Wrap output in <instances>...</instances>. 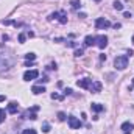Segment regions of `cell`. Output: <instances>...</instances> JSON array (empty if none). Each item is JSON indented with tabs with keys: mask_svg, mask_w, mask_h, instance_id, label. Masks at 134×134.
Returning a JSON list of instances; mask_svg holds the SVG:
<instances>
[{
	"mask_svg": "<svg viewBox=\"0 0 134 134\" xmlns=\"http://www.w3.org/2000/svg\"><path fill=\"white\" fill-rule=\"evenodd\" d=\"M114 66H115V69H119V70L126 69V67H128V56H126V55L117 56V58L114 59Z\"/></svg>",
	"mask_w": 134,
	"mask_h": 134,
	"instance_id": "cell-1",
	"label": "cell"
},
{
	"mask_svg": "<svg viewBox=\"0 0 134 134\" xmlns=\"http://www.w3.org/2000/svg\"><path fill=\"white\" fill-rule=\"evenodd\" d=\"M53 19H58L59 20V24H67V14L66 11H56V13H52L50 16H48V20H53Z\"/></svg>",
	"mask_w": 134,
	"mask_h": 134,
	"instance_id": "cell-2",
	"label": "cell"
},
{
	"mask_svg": "<svg viewBox=\"0 0 134 134\" xmlns=\"http://www.w3.org/2000/svg\"><path fill=\"white\" fill-rule=\"evenodd\" d=\"M37 111H39V106H33L31 109H27V111L24 112V119L36 120V119H37Z\"/></svg>",
	"mask_w": 134,
	"mask_h": 134,
	"instance_id": "cell-3",
	"label": "cell"
},
{
	"mask_svg": "<svg viewBox=\"0 0 134 134\" xmlns=\"http://www.w3.org/2000/svg\"><path fill=\"white\" fill-rule=\"evenodd\" d=\"M95 27H97V30H104V28H109L111 27V22L108 19H104V17H98L95 20Z\"/></svg>",
	"mask_w": 134,
	"mask_h": 134,
	"instance_id": "cell-4",
	"label": "cell"
},
{
	"mask_svg": "<svg viewBox=\"0 0 134 134\" xmlns=\"http://www.w3.org/2000/svg\"><path fill=\"white\" fill-rule=\"evenodd\" d=\"M67 122H69V126H70L72 130H78V128H81V122H80L75 115H69V117H67Z\"/></svg>",
	"mask_w": 134,
	"mask_h": 134,
	"instance_id": "cell-5",
	"label": "cell"
},
{
	"mask_svg": "<svg viewBox=\"0 0 134 134\" xmlns=\"http://www.w3.org/2000/svg\"><path fill=\"white\" fill-rule=\"evenodd\" d=\"M91 84H92V80H89V78H83V80L76 81V86L81 89H91Z\"/></svg>",
	"mask_w": 134,
	"mask_h": 134,
	"instance_id": "cell-6",
	"label": "cell"
},
{
	"mask_svg": "<svg viewBox=\"0 0 134 134\" xmlns=\"http://www.w3.org/2000/svg\"><path fill=\"white\" fill-rule=\"evenodd\" d=\"M37 76H39V72H37V70H27V72L24 73V80H25V81L36 80Z\"/></svg>",
	"mask_w": 134,
	"mask_h": 134,
	"instance_id": "cell-7",
	"label": "cell"
},
{
	"mask_svg": "<svg viewBox=\"0 0 134 134\" xmlns=\"http://www.w3.org/2000/svg\"><path fill=\"white\" fill-rule=\"evenodd\" d=\"M95 44H97V47H98V48H104V47L108 45V37H106L104 34L97 36V37H95Z\"/></svg>",
	"mask_w": 134,
	"mask_h": 134,
	"instance_id": "cell-8",
	"label": "cell"
},
{
	"mask_svg": "<svg viewBox=\"0 0 134 134\" xmlns=\"http://www.w3.org/2000/svg\"><path fill=\"white\" fill-rule=\"evenodd\" d=\"M133 130H134V125H133V123H130V122L122 123V131H125V133H131Z\"/></svg>",
	"mask_w": 134,
	"mask_h": 134,
	"instance_id": "cell-9",
	"label": "cell"
},
{
	"mask_svg": "<svg viewBox=\"0 0 134 134\" xmlns=\"http://www.w3.org/2000/svg\"><path fill=\"white\" fill-rule=\"evenodd\" d=\"M89 91H92V92H95V94L100 92L101 91V83L100 81H94V83L91 84V89H89Z\"/></svg>",
	"mask_w": 134,
	"mask_h": 134,
	"instance_id": "cell-10",
	"label": "cell"
},
{
	"mask_svg": "<svg viewBox=\"0 0 134 134\" xmlns=\"http://www.w3.org/2000/svg\"><path fill=\"white\" fill-rule=\"evenodd\" d=\"M94 44H95V36H86L84 37V45L86 47H91Z\"/></svg>",
	"mask_w": 134,
	"mask_h": 134,
	"instance_id": "cell-11",
	"label": "cell"
},
{
	"mask_svg": "<svg viewBox=\"0 0 134 134\" xmlns=\"http://www.w3.org/2000/svg\"><path fill=\"white\" fill-rule=\"evenodd\" d=\"M8 112H9V114H16V112H17V103H16V101H11V103L8 104Z\"/></svg>",
	"mask_w": 134,
	"mask_h": 134,
	"instance_id": "cell-12",
	"label": "cell"
},
{
	"mask_svg": "<svg viewBox=\"0 0 134 134\" xmlns=\"http://www.w3.org/2000/svg\"><path fill=\"white\" fill-rule=\"evenodd\" d=\"M31 92H33L34 95H39V94H42V92H45V87H42V86H33V89H31Z\"/></svg>",
	"mask_w": 134,
	"mask_h": 134,
	"instance_id": "cell-13",
	"label": "cell"
},
{
	"mask_svg": "<svg viewBox=\"0 0 134 134\" xmlns=\"http://www.w3.org/2000/svg\"><path fill=\"white\" fill-rule=\"evenodd\" d=\"M91 108H92V111H95V112H101V111L104 109V106H101L100 103H92Z\"/></svg>",
	"mask_w": 134,
	"mask_h": 134,
	"instance_id": "cell-14",
	"label": "cell"
},
{
	"mask_svg": "<svg viewBox=\"0 0 134 134\" xmlns=\"http://www.w3.org/2000/svg\"><path fill=\"white\" fill-rule=\"evenodd\" d=\"M114 8L117 9V11H123V5H122V2H114Z\"/></svg>",
	"mask_w": 134,
	"mask_h": 134,
	"instance_id": "cell-15",
	"label": "cell"
},
{
	"mask_svg": "<svg viewBox=\"0 0 134 134\" xmlns=\"http://www.w3.org/2000/svg\"><path fill=\"white\" fill-rule=\"evenodd\" d=\"M80 6H81V2H80V0H73V2H72V8H73V9H78Z\"/></svg>",
	"mask_w": 134,
	"mask_h": 134,
	"instance_id": "cell-16",
	"label": "cell"
},
{
	"mask_svg": "<svg viewBox=\"0 0 134 134\" xmlns=\"http://www.w3.org/2000/svg\"><path fill=\"white\" fill-rule=\"evenodd\" d=\"M5 119H6V112H5V109H0V123H3Z\"/></svg>",
	"mask_w": 134,
	"mask_h": 134,
	"instance_id": "cell-17",
	"label": "cell"
},
{
	"mask_svg": "<svg viewBox=\"0 0 134 134\" xmlns=\"http://www.w3.org/2000/svg\"><path fill=\"white\" fill-rule=\"evenodd\" d=\"M52 98H53V100H64V97H63V95H59V94H56V92H53V94H52Z\"/></svg>",
	"mask_w": 134,
	"mask_h": 134,
	"instance_id": "cell-18",
	"label": "cell"
},
{
	"mask_svg": "<svg viewBox=\"0 0 134 134\" xmlns=\"http://www.w3.org/2000/svg\"><path fill=\"white\" fill-rule=\"evenodd\" d=\"M25 58H27L28 61H34V59H36V55H34V53H27Z\"/></svg>",
	"mask_w": 134,
	"mask_h": 134,
	"instance_id": "cell-19",
	"label": "cell"
},
{
	"mask_svg": "<svg viewBox=\"0 0 134 134\" xmlns=\"http://www.w3.org/2000/svg\"><path fill=\"white\" fill-rule=\"evenodd\" d=\"M25 39H27V34H25V33L19 34V42H20V44H24V42H25Z\"/></svg>",
	"mask_w": 134,
	"mask_h": 134,
	"instance_id": "cell-20",
	"label": "cell"
},
{
	"mask_svg": "<svg viewBox=\"0 0 134 134\" xmlns=\"http://www.w3.org/2000/svg\"><path fill=\"white\" fill-rule=\"evenodd\" d=\"M22 134H36V130H33V128H28V130H24V131H22Z\"/></svg>",
	"mask_w": 134,
	"mask_h": 134,
	"instance_id": "cell-21",
	"label": "cell"
},
{
	"mask_svg": "<svg viewBox=\"0 0 134 134\" xmlns=\"http://www.w3.org/2000/svg\"><path fill=\"white\" fill-rule=\"evenodd\" d=\"M42 131H44V133H48V131H50V125H48L47 122L42 125Z\"/></svg>",
	"mask_w": 134,
	"mask_h": 134,
	"instance_id": "cell-22",
	"label": "cell"
},
{
	"mask_svg": "<svg viewBox=\"0 0 134 134\" xmlns=\"http://www.w3.org/2000/svg\"><path fill=\"white\" fill-rule=\"evenodd\" d=\"M58 119H59L61 122H64V120H66V114H64V112H58Z\"/></svg>",
	"mask_w": 134,
	"mask_h": 134,
	"instance_id": "cell-23",
	"label": "cell"
},
{
	"mask_svg": "<svg viewBox=\"0 0 134 134\" xmlns=\"http://www.w3.org/2000/svg\"><path fill=\"white\" fill-rule=\"evenodd\" d=\"M83 55V50L80 48V50H75V56H81Z\"/></svg>",
	"mask_w": 134,
	"mask_h": 134,
	"instance_id": "cell-24",
	"label": "cell"
},
{
	"mask_svg": "<svg viewBox=\"0 0 134 134\" xmlns=\"http://www.w3.org/2000/svg\"><path fill=\"white\" fill-rule=\"evenodd\" d=\"M64 94H66V95H70V94H72V89H66Z\"/></svg>",
	"mask_w": 134,
	"mask_h": 134,
	"instance_id": "cell-25",
	"label": "cell"
},
{
	"mask_svg": "<svg viewBox=\"0 0 134 134\" xmlns=\"http://www.w3.org/2000/svg\"><path fill=\"white\" fill-rule=\"evenodd\" d=\"M5 100V97H3V95H0V101H3Z\"/></svg>",
	"mask_w": 134,
	"mask_h": 134,
	"instance_id": "cell-26",
	"label": "cell"
},
{
	"mask_svg": "<svg viewBox=\"0 0 134 134\" xmlns=\"http://www.w3.org/2000/svg\"><path fill=\"white\" fill-rule=\"evenodd\" d=\"M133 42H134V36H133Z\"/></svg>",
	"mask_w": 134,
	"mask_h": 134,
	"instance_id": "cell-27",
	"label": "cell"
},
{
	"mask_svg": "<svg viewBox=\"0 0 134 134\" xmlns=\"http://www.w3.org/2000/svg\"><path fill=\"white\" fill-rule=\"evenodd\" d=\"M95 2H100V0H95Z\"/></svg>",
	"mask_w": 134,
	"mask_h": 134,
	"instance_id": "cell-28",
	"label": "cell"
}]
</instances>
